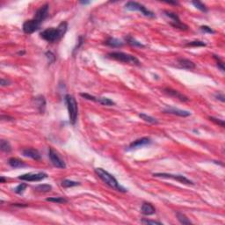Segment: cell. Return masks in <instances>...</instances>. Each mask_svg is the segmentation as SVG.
I'll return each instance as SVG.
<instances>
[{
  "mask_svg": "<svg viewBox=\"0 0 225 225\" xmlns=\"http://www.w3.org/2000/svg\"><path fill=\"white\" fill-rule=\"evenodd\" d=\"M67 29H68V24L65 21H62V23L59 24V26L56 28L50 27L45 29L44 31L40 33V35L42 39L47 40V42H55L62 39L65 33L67 32Z\"/></svg>",
  "mask_w": 225,
  "mask_h": 225,
  "instance_id": "1",
  "label": "cell"
},
{
  "mask_svg": "<svg viewBox=\"0 0 225 225\" xmlns=\"http://www.w3.org/2000/svg\"><path fill=\"white\" fill-rule=\"evenodd\" d=\"M94 171L97 174V176L104 183H106L107 186H110L111 188H113V189H114L116 191H119V192H121V193H126L127 192V189L124 188L123 186H121L119 184V182L117 181V179L112 174H110L108 171H105L102 168H96L94 170Z\"/></svg>",
  "mask_w": 225,
  "mask_h": 225,
  "instance_id": "2",
  "label": "cell"
},
{
  "mask_svg": "<svg viewBox=\"0 0 225 225\" xmlns=\"http://www.w3.org/2000/svg\"><path fill=\"white\" fill-rule=\"evenodd\" d=\"M65 102L67 105V108L69 112V118H70V122L72 125H75L77 122L78 114V103L76 99L70 94H67L65 96Z\"/></svg>",
  "mask_w": 225,
  "mask_h": 225,
  "instance_id": "3",
  "label": "cell"
},
{
  "mask_svg": "<svg viewBox=\"0 0 225 225\" xmlns=\"http://www.w3.org/2000/svg\"><path fill=\"white\" fill-rule=\"evenodd\" d=\"M108 56L112 59H114L116 61L124 62V63H129L133 65H136V66L141 65V62L135 56H134L132 54H126L123 52H111L108 54Z\"/></svg>",
  "mask_w": 225,
  "mask_h": 225,
  "instance_id": "4",
  "label": "cell"
},
{
  "mask_svg": "<svg viewBox=\"0 0 225 225\" xmlns=\"http://www.w3.org/2000/svg\"><path fill=\"white\" fill-rule=\"evenodd\" d=\"M125 9L128 10V11H138L141 12L142 14L149 18H155V14L149 11L147 8L144 5H142V4L137 3V2H134V1H129L125 5Z\"/></svg>",
  "mask_w": 225,
  "mask_h": 225,
  "instance_id": "5",
  "label": "cell"
},
{
  "mask_svg": "<svg viewBox=\"0 0 225 225\" xmlns=\"http://www.w3.org/2000/svg\"><path fill=\"white\" fill-rule=\"evenodd\" d=\"M154 177H160V178H166V179H172L174 180H177L182 184H186V185H194V182L191 181L190 179H186L185 176L183 175H175V174H171V173H163V172H158V173H153Z\"/></svg>",
  "mask_w": 225,
  "mask_h": 225,
  "instance_id": "6",
  "label": "cell"
},
{
  "mask_svg": "<svg viewBox=\"0 0 225 225\" xmlns=\"http://www.w3.org/2000/svg\"><path fill=\"white\" fill-rule=\"evenodd\" d=\"M47 178V174L45 172H29L26 173L19 177V179H21L24 181H30V182H38L41 181L44 179Z\"/></svg>",
  "mask_w": 225,
  "mask_h": 225,
  "instance_id": "7",
  "label": "cell"
},
{
  "mask_svg": "<svg viewBox=\"0 0 225 225\" xmlns=\"http://www.w3.org/2000/svg\"><path fill=\"white\" fill-rule=\"evenodd\" d=\"M48 156H49V159H50L51 163H53L54 166L57 167V168H60V169H65L66 168V163L64 162V160L60 156L58 155V153L55 150H54L52 148H50L49 150H48Z\"/></svg>",
  "mask_w": 225,
  "mask_h": 225,
  "instance_id": "8",
  "label": "cell"
},
{
  "mask_svg": "<svg viewBox=\"0 0 225 225\" xmlns=\"http://www.w3.org/2000/svg\"><path fill=\"white\" fill-rule=\"evenodd\" d=\"M163 12H164L165 15L167 16V17H169L171 19V25L173 27L180 29V30H187L188 29V26L180 21L178 14H176V13H174L172 12H169V11H164Z\"/></svg>",
  "mask_w": 225,
  "mask_h": 225,
  "instance_id": "9",
  "label": "cell"
},
{
  "mask_svg": "<svg viewBox=\"0 0 225 225\" xmlns=\"http://www.w3.org/2000/svg\"><path fill=\"white\" fill-rule=\"evenodd\" d=\"M41 24L39 23L38 21H36L35 19H29L25 21L23 24V31L25 33L27 34H31L35 31H37L40 27Z\"/></svg>",
  "mask_w": 225,
  "mask_h": 225,
  "instance_id": "10",
  "label": "cell"
},
{
  "mask_svg": "<svg viewBox=\"0 0 225 225\" xmlns=\"http://www.w3.org/2000/svg\"><path fill=\"white\" fill-rule=\"evenodd\" d=\"M48 5L45 4L43 5H41L40 7L36 11L34 17H33V19H35L36 21H38L39 23H42L46 18L47 17V13H48Z\"/></svg>",
  "mask_w": 225,
  "mask_h": 225,
  "instance_id": "11",
  "label": "cell"
},
{
  "mask_svg": "<svg viewBox=\"0 0 225 225\" xmlns=\"http://www.w3.org/2000/svg\"><path fill=\"white\" fill-rule=\"evenodd\" d=\"M163 113L165 114H173V115H177V116L180 117H187L191 115V113L186 111V110H181L179 108H175V107H166L163 109Z\"/></svg>",
  "mask_w": 225,
  "mask_h": 225,
  "instance_id": "12",
  "label": "cell"
},
{
  "mask_svg": "<svg viewBox=\"0 0 225 225\" xmlns=\"http://www.w3.org/2000/svg\"><path fill=\"white\" fill-rule=\"evenodd\" d=\"M151 143V140L149 137H142L141 139H137L131 142L128 146V149H138V148L143 147Z\"/></svg>",
  "mask_w": 225,
  "mask_h": 225,
  "instance_id": "13",
  "label": "cell"
},
{
  "mask_svg": "<svg viewBox=\"0 0 225 225\" xmlns=\"http://www.w3.org/2000/svg\"><path fill=\"white\" fill-rule=\"evenodd\" d=\"M163 92L166 93L167 95H169V96H171V97H173V98H176V99H178V100H179L180 101L187 102V101L189 100V99H188L186 96L183 95V94H181V93H179V92L176 91V90L171 89V88H164V89H163Z\"/></svg>",
  "mask_w": 225,
  "mask_h": 225,
  "instance_id": "14",
  "label": "cell"
},
{
  "mask_svg": "<svg viewBox=\"0 0 225 225\" xmlns=\"http://www.w3.org/2000/svg\"><path fill=\"white\" fill-rule=\"evenodd\" d=\"M22 155L26 157H30L33 160H40L41 156L40 152L35 149H32V148H28V149H25L22 150Z\"/></svg>",
  "mask_w": 225,
  "mask_h": 225,
  "instance_id": "15",
  "label": "cell"
},
{
  "mask_svg": "<svg viewBox=\"0 0 225 225\" xmlns=\"http://www.w3.org/2000/svg\"><path fill=\"white\" fill-rule=\"evenodd\" d=\"M141 213L144 216H151L156 213V209L153 207L152 204H150L149 202H143L142 204Z\"/></svg>",
  "mask_w": 225,
  "mask_h": 225,
  "instance_id": "16",
  "label": "cell"
},
{
  "mask_svg": "<svg viewBox=\"0 0 225 225\" xmlns=\"http://www.w3.org/2000/svg\"><path fill=\"white\" fill-rule=\"evenodd\" d=\"M178 63H179V67L182 68V69H185V70H192L195 69L196 65L194 62L186 59V58H179L178 59Z\"/></svg>",
  "mask_w": 225,
  "mask_h": 225,
  "instance_id": "17",
  "label": "cell"
},
{
  "mask_svg": "<svg viewBox=\"0 0 225 225\" xmlns=\"http://www.w3.org/2000/svg\"><path fill=\"white\" fill-rule=\"evenodd\" d=\"M33 100H34L35 106L38 108L40 113L43 114L44 111H45V108H46V100H45V98L42 95H39V96L35 97L33 99Z\"/></svg>",
  "mask_w": 225,
  "mask_h": 225,
  "instance_id": "18",
  "label": "cell"
},
{
  "mask_svg": "<svg viewBox=\"0 0 225 225\" xmlns=\"http://www.w3.org/2000/svg\"><path fill=\"white\" fill-rule=\"evenodd\" d=\"M105 44L111 47H121L124 45V42H122L121 40L114 38V37H109L108 39L105 41Z\"/></svg>",
  "mask_w": 225,
  "mask_h": 225,
  "instance_id": "19",
  "label": "cell"
},
{
  "mask_svg": "<svg viewBox=\"0 0 225 225\" xmlns=\"http://www.w3.org/2000/svg\"><path fill=\"white\" fill-rule=\"evenodd\" d=\"M8 163L11 167L12 168H21V167H25L26 166V163H24L23 161L15 158V157H12L8 160Z\"/></svg>",
  "mask_w": 225,
  "mask_h": 225,
  "instance_id": "20",
  "label": "cell"
},
{
  "mask_svg": "<svg viewBox=\"0 0 225 225\" xmlns=\"http://www.w3.org/2000/svg\"><path fill=\"white\" fill-rule=\"evenodd\" d=\"M125 40L127 41L128 44H129V45H131L133 47H145V45H143L142 42H140V41L136 40L135 39H134L133 37L129 36V35H128V36L125 37Z\"/></svg>",
  "mask_w": 225,
  "mask_h": 225,
  "instance_id": "21",
  "label": "cell"
},
{
  "mask_svg": "<svg viewBox=\"0 0 225 225\" xmlns=\"http://www.w3.org/2000/svg\"><path fill=\"white\" fill-rule=\"evenodd\" d=\"M176 216H177V218H178V220H179L180 223H182V224H191L192 223V222L186 217L184 214H182L180 212H177Z\"/></svg>",
  "mask_w": 225,
  "mask_h": 225,
  "instance_id": "22",
  "label": "cell"
},
{
  "mask_svg": "<svg viewBox=\"0 0 225 225\" xmlns=\"http://www.w3.org/2000/svg\"><path fill=\"white\" fill-rule=\"evenodd\" d=\"M80 183L77 182V181H73V180H70V179H64L62 181V186L64 188H70V187H73V186H79Z\"/></svg>",
  "mask_w": 225,
  "mask_h": 225,
  "instance_id": "23",
  "label": "cell"
},
{
  "mask_svg": "<svg viewBox=\"0 0 225 225\" xmlns=\"http://www.w3.org/2000/svg\"><path fill=\"white\" fill-rule=\"evenodd\" d=\"M140 118H142L143 121H147L149 123H152V124H157L158 123V121L152 116H149V115H147L145 114H139Z\"/></svg>",
  "mask_w": 225,
  "mask_h": 225,
  "instance_id": "24",
  "label": "cell"
},
{
  "mask_svg": "<svg viewBox=\"0 0 225 225\" xmlns=\"http://www.w3.org/2000/svg\"><path fill=\"white\" fill-rule=\"evenodd\" d=\"M0 149L4 152H10L12 150L11 144L9 143L8 141H5V140H1L0 141Z\"/></svg>",
  "mask_w": 225,
  "mask_h": 225,
  "instance_id": "25",
  "label": "cell"
},
{
  "mask_svg": "<svg viewBox=\"0 0 225 225\" xmlns=\"http://www.w3.org/2000/svg\"><path fill=\"white\" fill-rule=\"evenodd\" d=\"M35 190L39 191V192H43V193H47V192H49L51 191L52 189V186L50 185H47V184H40V185H38L34 187Z\"/></svg>",
  "mask_w": 225,
  "mask_h": 225,
  "instance_id": "26",
  "label": "cell"
},
{
  "mask_svg": "<svg viewBox=\"0 0 225 225\" xmlns=\"http://www.w3.org/2000/svg\"><path fill=\"white\" fill-rule=\"evenodd\" d=\"M96 102L100 103L101 105H104V106H114L115 103L113 100H111L110 99L107 98H97V100Z\"/></svg>",
  "mask_w": 225,
  "mask_h": 225,
  "instance_id": "27",
  "label": "cell"
},
{
  "mask_svg": "<svg viewBox=\"0 0 225 225\" xmlns=\"http://www.w3.org/2000/svg\"><path fill=\"white\" fill-rule=\"evenodd\" d=\"M47 202H54V203H58V204H63V203H67L68 200L63 198V197H51V198H47Z\"/></svg>",
  "mask_w": 225,
  "mask_h": 225,
  "instance_id": "28",
  "label": "cell"
},
{
  "mask_svg": "<svg viewBox=\"0 0 225 225\" xmlns=\"http://www.w3.org/2000/svg\"><path fill=\"white\" fill-rule=\"evenodd\" d=\"M192 4L194 5V7L199 9L200 11L204 12H208V9L206 7V5H205L204 4H202V2H200V1H193Z\"/></svg>",
  "mask_w": 225,
  "mask_h": 225,
  "instance_id": "29",
  "label": "cell"
},
{
  "mask_svg": "<svg viewBox=\"0 0 225 225\" xmlns=\"http://www.w3.org/2000/svg\"><path fill=\"white\" fill-rule=\"evenodd\" d=\"M186 47H206V43L201 40H194L186 44Z\"/></svg>",
  "mask_w": 225,
  "mask_h": 225,
  "instance_id": "30",
  "label": "cell"
},
{
  "mask_svg": "<svg viewBox=\"0 0 225 225\" xmlns=\"http://www.w3.org/2000/svg\"><path fill=\"white\" fill-rule=\"evenodd\" d=\"M26 186L27 185L26 184H24V183H21V184H19V186L16 187L15 189H14V191H15L16 194H21L23 193L24 191L26 190Z\"/></svg>",
  "mask_w": 225,
  "mask_h": 225,
  "instance_id": "31",
  "label": "cell"
},
{
  "mask_svg": "<svg viewBox=\"0 0 225 225\" xmlns=\"http://www.w3.org/2000/svg\"><path fill=\"white\" fill-rule=\"evenodd\" d=\"M214 58L216 60V63H217V67L218 68H220V70H222L223 72H224V63L221 60V58L220 57H218L217 55H214Z\"/></svg>",
  "mask_w": 225,
  "mask_h": 225,
  "instance_id": "32",
  "label": "cell"
},
{
  "mask_svg": "<svg viewBox=\"0 0 225 225\" xmlns=\"http://www.w3.org/2000/svg\"><path fill=\"white\" fill-rule=\"evenodd\" d=\"M45 55H46L47 59V62H49V63H53V62L55 61V55H54L51 51H47V52H46Z\"/></svg>",
  "mask_w": 225,
  "mask_h": 225,
  "instance_id": "33",
  "label": "cell"
},
{
  "mask_svg": "<svg viewBox=\"0 0 225 225\" xmlns=\"http://www.w3.org/2000/svg\"><path fill=\"white\" fill-rule=\"evenodd\" d=\"M80 96L83 97L84 99H86L87 100H91V101H95L97 100V97H94V96H92L88 93H80Z\"/></svg>",
  "mask_w": 225,
  "mask_h": 225,
  "instance_id": "34",
  "label": "cell"
},
{
  "mask_svg": "<svg viewBox=\"0 0 225 225\" xmlns=\"http://www.w3.org/2000/svg\"><path fill=\"white\" fill-rule=\"evenodd\" d=\"M209 120H210V121H214L215 123H216V124L220 125L221 127L224 128L225 123H224V121H223V120L216 119V118H215V117H209Z\"/></svg>",
  "mask_w": 225,
  "mask_h": 225,
  "instance_id": "35",
  "label": "cell"
},
{
  "mask_svg": "<svg viewBox=\"0 0 225 225\" xmlns=\"http://www.w3.org/2000/svg\"><path fill=\"white\" fill-rule=\"evenodd\" d=\"M201 30L202 32H204V33H215V31L212 29V28H210L209 26H202L201 27Z\"/></svg>",
  "mask_w": 225,
  "mask_h": 225,
  "instance_id": "36",
  "label": "cell"
},
{
  "mask_svg": "<svg viewBox=\"0 0 225 225\" xmlns=\"http://www.w3.org/2000/svg\"><path fill=\"white\" fill-rule=\"evenodd\" d=\"M142 223H144V224H157V225L163 224V223H160V222H157V221H151V220H142Z\"/></svg>",
  "mask_w": 225,
  "mask_h": 225,
  "instance_id": "37",
  "label": "cell"
},
{
  "mask_svg": "<svg viewBox=\"0 0 225 225\" xmlns=\"http://www.w3.org/2000/svg\"><path fill=\"white\" fill-rule=\"evenodd\" d=\"M85 41V39H84V37L83 36H79L78 37V45H77V47H75V49H74V51H77L78 48H79V47L81 46L82 44H83V42Z\"/></svg>",
  "mask_w": 225,
  "mask_h": 225,
  "instance_id": "38",
  "label": "cell"
},
{
  "mask_svg": "<svg viewBox=\"0 0 225 225\" xmlns=\"http://www.w3.org/2000/svg\"><path fill=\"white\" fill-rule=\"evenodd\" d=\"M216 98L219 100H221L222 102H224L225 101V97H224V94L223 93H217V94H216Z\"/></svg>",
  "mask_w": 225,
  "mask_h": 225,
  "instance_id": "39",
  "label": "cell"
},
{
  "mask_svg": "<svg viewBox=\"0 0 225 225\" xmlns=\"http://www.w3.org/2000/svg\"><path fill=\"white\" fill-rule=\"evenodd\" d=\"M11 84V81L8 80V79H5V78H1V86H9Z\"/></svg>",
  "mask_w": 225,
  "mask_h": 225,
  "instance_id": "40",
  "label": "cell"
},
{
  "mask_svg": "<svg viewBox=\"0 0 225 225\" xmlns=\"http://www.w3.org/2000/svg\"><path fill=\"white\" fill-rule=\"evenodd\" d=\"M1 120L2 121H13L14 120V118H12V117L9 116V115H1Z\"/></svg>",
  "mask_w": 225,
  "mask_h": 225,
  "instance_id": "41",
  "label": "cell"
},
{
  "mask_svg": "<svg viewBox=\"0 0 225 225\" xmlns=\"http://www.w3.org/2000/svg\"><path fill=\"white\" fill-rule=\"evenodd\" d=\"M13 206H15V207H26L27 205H23V204H20V203H14Z\"/></svg>",
  "mask_w": 225,
  "mask_h": 225,
  "instance_id": "42",
  "label": "cell"
},
{
  "mask_svg": "<svg viewBox=\"0 0 225 225\" xmlns=\"http://www.w3.org/2000/svg\"><path fill=\"white\" fill-rule=\"evenodd\" d=\"M5 180H6V179H5L3 176H1V177H0V183H5Z\"/></svg>",
  "mask_w": 225,
  "mask_h": 225,
  "instance_id": "43",
  "label": "cell"
},
{
  "mask_svg": "<svg viewBox=\"0 0 225 225\" xmlns=\"http://www.w3.org/2000/svg\"><path fill=\"white\" fill-rule=\"evenodd\" d=\"M80 4H82V5H89L90 2H89V1H81Z\"/></svg>",
  "mask_w": 225,
  "mask_h": 225,
  "instance_id": "44",
  "label": "cell"
},
{
  "mask_svg": "<svg viewBox=\"0 0 225 225\" xmlns=\"http://www.w3.org/2000/svg\"><path fill=\"white\" fill-rule=\"evenodd\" d=\"M166 3H168V4H171V5H178V3H177V2H171V1H167Z\"/></svg>",
  "mask_w": 225,
  "mask_h": 225,
  "instance_id": "45",
  "label": "cell"
},
{
  "mask_svg": "<svg viewBox=\"0 0 225 225\" xmlns=\"http://www.w3.org/2000/svg\"><path fill=\"white\" fill-rule=\"evenodd\" d=\"M24 54H25V51H22V52H21V51H19V52L18 53V54H21V55Z\"/></svg>",
  "mask_w": 225,
  "mask_h": 225,
  "instance_id": "46",
  "label": "cell"
}]
</instances>
